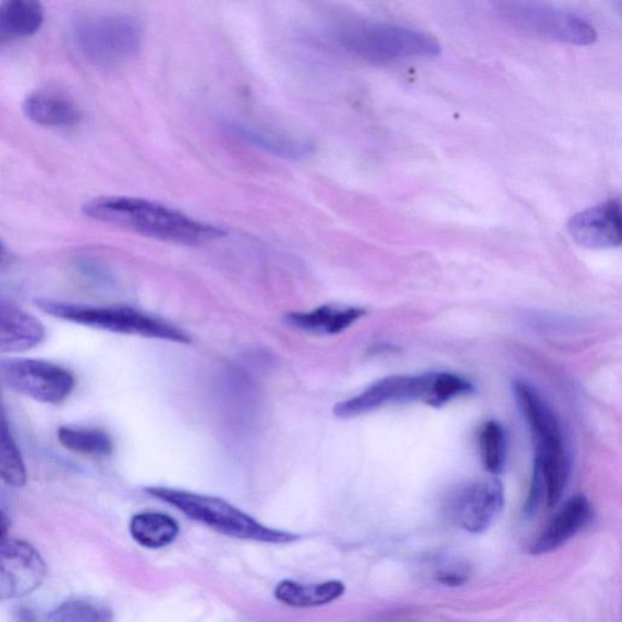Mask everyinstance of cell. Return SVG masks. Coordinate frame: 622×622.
<instances>
[{"instance_id": "6da1fadb", "label": "cell", "mask_w": 622, "mask_h": 622, "mask_svg": "<svg viewBox=\"0 0 622 622\" xmlns=\"http://www.w3.org/2000/svg\"><path fill=\"white\" fill-rule=\"evenodd\" d=\"M83 213L96 222L180 245H201L225 234L221 228L200 222L162 203L139 198H96L84 204Z\"/></svg>"}, {"instance_id": "7a4b0ae2", "label": "cell", "mask_w": 622, "mask_h": 622, "mask_svg": "<svg viewBox=\"0 0 622 622\" xmlns=\"http://www.w3.org/2000/svg\"><path fill=\"white\" fill-rule=\"evenodd\" d=\"M514 393L533 436L534 472L544 482L548 507H555L563 497L571 471L562 424L531 386L517 381Z\"/></svg>"}, {"instance_id": "3957f363", "label": "cell", "mask_w": 622, "mask_h": 622, "mask_svg": "<svg viewBox=\"0 0 622 622\" xmlns=\"http://www.w3.org/2000/svg\"><path fill=\"white\" fill-rule=\"evenodd\" d=\"M473 392V384L455 373L390 376L366 388L359 396L338 402L334 413L338 419L348 420L389 404L411 401H422L425 405L441 408Z\"/></svg>"}, {"instance_id": "277c9868", "label": "cell", "mask_w": 622, "mask_h": 622, "mask_svg": "<svg viewBox=\"0 0 622 622\" xmlns=\"http://www.w3.org/2000/svg\"><path fill=\"white\" fill-rule=\"evenodd\" d=\"M145 492L173 506L188 518L230 538L277 545L291 544L299 539L296 534L263 526L262 523L222 498L164 486L146 487Z\"/></svg>"}, {"instance_id": "5b68a950", "label": "cell", "mask_w": 622, "mask_h": 622, "mask_svg": "<svg viewBox=\"0 0 622 622\" xmlns=\"http://www.w3.org/2000/svg\"><path fill=\"white\" fill-rule=\"evenodd\" d=\"M35 304L42 312L56 319L102 331L176 341L180 345L191 341L190 337L175 325L129 307H92L54 299H36Z\"/></svg>"}, {"instance_id": "8992f818", "label": "cell", "mask_w": 622, "mask_h": 622, "mask_svg": "<svg viewBox=\"0 0 622 622\" xmlns=\"http://www.w3.org/2000/svg\"><path fill=\"white\" fill-rule=\"evenodd\" d=\"M339 42L348 52L371 61L434 57L442 45L423 31L388 23H363L345 29Z\"/></svg>"}, {"instance_id": "52a82bcc", "label": "cell", "mask_w": 622, "mask_h": 622, "mask_svg": "<svg viewBox=\"0 0 622 622\" xmlns=\"http://www.w3.org/2000/svg\"><path fill=\"white\" fill-rule=\"evenodd\" d=\"M495 7L517 28L546 40L576 45H590L597 40L595 30L588 21L562 9L518 0L497 2Z\"/></svg>"}, {"instance_id": "ba28073f", "label": "cell", "mask_w": 622, "mask_h": 622, "mask_svg": "<svg viewBox=\"0 0 622 622\" xmlns=\"http://www.w3.org/2000/svg\"><path fill=\"white\" fill-rule=\"evenodd\" d=\"M77 39L84 54L96 65L118 66L139 53L143 29L130 17L106 15L84 21Z\"/></svg>"}, {"instance_id": "9c48e42d", "label": "cell", "mask_w": 622, "mask_h": 622, "mask_svg": "<svg viewBox=\"0 0 622 622\" xmlns=\"http://www.w3.org/2000/svg\"><path fill=\"white\" fill-rule=\"evenodd\" d=\"M0 383L43 404H60L76 386L75 377L61 366L28 358L0 360Z\"/></svg>"}, {"instance_id": "30bf717a", "label": "cell", "mask_w": 622, "mask_h": 622, "mask_svg": "<svg viewBox=\"0 0 622 622\" xmlns=\"http://www.w3.org/2000/svg\"><path fill=\"white\" fill-rule=\"evenodd\" d=\"M504 504L503 484L484 479L461 486L451 497L449 508L460 527L478 534L492 526Z\"/></svg>"}, {"instance_id": "8fae6325", "label": "cell", "mask_w": 622, "mask_h": 622, "mask_svg": "<svg viewBox=\"0 0 622 622\" xmlns=\"http://www.w3.org/2000/svg\"><path fill=\"white\" fill-rule=\"evenodd\" d=\"M621 225L620 202L612 200L572 217L568 230L578 245L591 250H605L621 245Z\"/></svg>"}, {"instance_id": "7c38bea8", "label": "cell", "mask_w": 622, "mask_h": 622, "mask_svg": "<svg viewBox=\"0 0 622 622\" xmlns=\"http://www.w3.org/2000/svg\"><path fill=\"white\" fill-rule=\"evenodd\" d=\"M592 516L589 499L577 495L568 499L558 514L548 524L531 547L533 555H544L557 550L588 526Z\"/></svg>"}, {"instance_id": "4fadbf2b", "label": "cell", "mask_w": 622, "mask_h": 622, "mask_svg": "<svg viewBox=\"0 0 622 622\" xmlns=\"http://www.w3.org/2000/svg\"><path fill=\"white\" fill-rule=\"evenodd\" d=\"M44 338V325L35 316L0 302V352H27L39 347Z\"/></svg>"}, {"instance_id": "5bb4252c", "label": "cell", "mask_w": 622, "mask_h": 622, "mask_svg": "<svg viewBox=\"0 0 622 622\" xmlns=\"http://www.w3.org/2000/svg\"><path fill=\"white\" fill-rule=\"evenodd\" d=\"M24 114L34 124L44 127H72L82 118L78 106L63 91L41 88L28 95Z\"/></svg>"}, {"instance_id": "9a60e30c", "label": "cell", "mask_w": 622, "mask_h": 622, "mask_svg": "<svg viewBox=\"0 0 622 622\" xmlns=\"http://www.w3.org/2000/svg\"><path fill=\"white\" fill-rule=\"evenodd\" d=\"M0 559L17 579L21 597L39 589L46 577L44 559L27 541L9 538L0 545Z\"/></svg>"}, {"instance_id": "2e32d148", "label": "cell", "mask_w": 622, "mask_h": 622, "mask_svg": "<svg viewBox=\"0 0 622 622\" xmlns=\"http://www.w3.org/2000/svg\"><path fill=\"white\" fill-rule=\"evenodd\" d=\"M366 314L356 307L324 306L307 313H294L286 317L288 325L316 335H338L346 331Z\"/></svg>"}, {"instance_id": "e0dca14e", "label": "cell", "mask_w": 622, "mask_h": 622, "mask_svg": "<svg viewBox=\"0 0 622 622\" xmlns=\"http://www.w3.org/2000/svg\"><path fill=\"white\" fill-rule=\"evenodd\" d=\"M345 592V583L338 580L309 584L285 580L277 584L274 594L275 599L285 605L313 608L333 603Z\"/></svg>"}, {"instance_id": "ac0fdd59", "label": "cell", "mask_w": 622, "mask_h": 622, "mask_svg": "<svg viewBox=\"0 0 622 622\" xmlns=\"http://www.w3.org/2000/svg\"><path fill=\"white\" fill-rule=\"evenodd\" d=\"M230 129L238 138L253 146V148L287 158V160H301V158L312 155L314 150V146L306 140L282 136V134L274 131L240 124L231 125Z\"/></svg>"}, {"instance_id": "d6986e66", "label": "cell", "mask_w": 622, "mask_h": 622, "mask_svg": "<svg viewBox=\"0 0 622 622\" xmlns=\"http://www.w3.org/2000/svg\"><path fill=\"white\" fill-rule=\"evenodd\" d=\"M129 531L140 546L158 550L176 541L179 526L176 519L160 512H143L131 518Z\"/></svg>"}, {"instance_id": "ffe728a7", "label": "cell", "mask_w": 622, "mask_h": 622, "mask_svg": "<svg viewBox=\"0 0 622 622\" xmlns=\"http://www.w3.org/2000/svg\"><path fill=\"white\" fill-rule=\"evenodd\" d=\"M44 22V8L32 0H9L0 4V34L30 36L39 32Z\"/></svg>"}, {"instance_id": "44dd1931", "label": "cell", "mask_w": 622, "mask_h": 622, "mask_svg": "<svg viewBox=\"0 0 622 622\" xmlns=\"http://www.w3.org/2000/svg\"><path fill=\"white\" fill-rule=\"evenodd\" d=\"M0 479L12 487H23L29 479L27 463L11 433L2 399H0Z\"/></svg>"}, {"instance_id": "7402d4cb", "label": "cell", "mask_w": 622, "mask_h": 622, "mask_svg": "<svg viewBox=\"0 0 622 622\" xmlns=\"http://www.w3.org/2000/svg\"><path fill=\"white\" fill-rule=\"evenodd\" d=\"M57 439L72 453L94 457H107L114 453L112 436L101 430L61 426Z\"/></svg>"}, {"instance_id": "603a6c76", "label": "cell", "mask_w": 622, "mask_h": 622, "mask_svg": "<svg viewBox=\"0 0 622 622\" xmlns=\"http://www.w3.org/2000/svg\"><path fill=\"white\" fill-rule=\"evenodd\" d=\"M49 622H114L107 605L85 599H71L57 605L48 615Z\"/></svg>"}, {"instance_id": "cb8c5ba5", "label": "cell", "mask_w": 622, "mask_h": 622, "mask_svg": "<svg viewBox=\"0 0 622 622\" xmlns=\"http://www.w3.org/2000/svg\"><path fill=\"white\" fill-rule=\"evenodd\" d=\"M479 443L485 470L493 474L502 473L506 463V435L503 426L495 421L485 423Z\"/></svg>"}, {"instance_id": "d4e9b609", "label": "cell", "mask_w": 622, "mask_h": 622, "mask_svg": "<svg viewBox=\"0 0 622 622\" xmlns=\"http://www.w3.org/2000/svg\"><path fill=\"white\" fill-rule=\"evenodd\" d=\"M20 590L14 576L0 559V602L19 599Z\"/></svg>"}, {"instance_id": "484cf974", "label": "cell", "mask_w": 622, "mask_h": 622, "mask_svg": "<svg viewBox=\"0 0 622 622\" xmlns=\"http://www.w3.org/2000/svg\"><path fill=\"white\" fill-rule=\"evenodd\" d=\"M12 622H40L32 609L20 607L12 615Z\"/></svg>"}, {"instance_id": "4316f807", "label": "cell", "mask_w": 622, "mask_h": 622, "mask_svg": "<svg viewBox=\"0 0 622 622\" xmlns=\"http://www.w3.org/2000/svg\"><path fill=\"white\" fill-rule=\"evenodd\" d=\"M9 530L10 519L4 514V512L0 509V545L9 539Z\"/></svg>"}, {"instance_id": "83f0119b", "label": "cell", "mask_w": 622, "mask_h": 622, "mask_svg": "<svg viewBox=\"0 0 622 622\" xmlns=\"http://www.w3.org/2000/svg\"><path fill=\"white\" fill-rule=\"evenodd\" d=\"M2 253H3V245L2 242H0V257H2Z\"/></svg>"}]
</instances>
